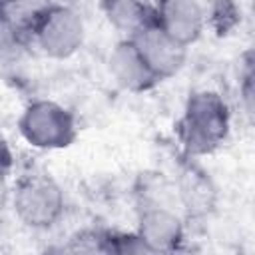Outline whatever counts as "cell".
I'll return each instance as SVG.
<instances>
[{"label":"cell","mask_w":255,"mask_h":255,"mask_svg":"<svg viewBox=\"0 0 255 255\" xmlns=\"http://www.w3.org/2000/svg\"><path fill=\"white\" fill-rule=\"evenodd\" d=\"M10 199V191H8V183H6V177H4V171L0 169V211L4 209V205L8 203Z\"/></svg>","instance_id":"13"},{"label":"cell","mask_w":255,"mask_h":255,"mask_svg":"<svg viewBox=\"0 0 255 255\" xmlns=\"http://www.w3.org/2000/svg\"><path fill=\"white\" fill-rule=\"evenodd\" d=\"M129 40L157 80L171 78L185 64L187 46L173 40L153 20L145 24L141 30H137L133 36H129Z\"/></svg>","instance_id":"5"},{"label":"cell","mask_w":255,"mask_h":255,"mask_svg":"<svg viewBox=\"0 0 255 255\" xmlns=\"http://www.w3.org/2000/svg\"><path fill=\"white\" fill-rule=\"evenodd\" d=\"M38 46L50 58H68L84 42V22L70 6L54 4L32 30Z\"/></svg>","instance_id":"4"},{"label":"cell","mask_w":255,"mask_h":255,"mask_svg":"<svg viewBox=\"0 0 255 255\" xmlns=\"http://www.w3.org/2000/svg\"><path fill=\"white\" fill-rule=\"evenodd\" d=\"M181 195L185 199V203L189 205V209H197L199 205H205L207 203V181L205 179H199L195 177V173H189L187 175V181L181 185Z\"/></svg>","instance_id":"11"},{"label":"cell","mask_w":255,"mask_h":255,"mask_svg":"<svg viewBox=\"0 0 255 255\" xmlns=\"http://www.w3.org/2000/svg\"><path fill=\"white\" fill-rule=\"evenodd\" d=\"M137 237L143 241L149 253L169 251L183 239V223L171 209L151 205L139 215Z\"/></svg>","instance_id":"7"},{"label":"cell","mask_w":255,"mask_h":255,"mask_svg":"<svg viewBox=\"0 0 255 255\" xmlns=\"http://www.w3.org/2000/svg\"><path fill=\"white\" fill-rule=\"evenodd\" d=\"M104 14L108 22L128 38L153 20L141 0H104Z\"/></svg>","instance_id":"9"},{"label":"cell","mask_w":255,"mask_h":255,"mask_svg":"<svg viewBox=\"0 0 255 255\" xmlns=\"http://www.w3.org/2000/svg\"><path fill=\"white\" fill-rule=\"evenodd\" d=\"M10 163H12V153H10V147H8L6 137H4L2 131H0V169L4 171Z\"/></svg>","instance_id":"12"},{"label":"cell","mask_w":255,"mask_h":255,"mask_svg":"<svg viewBox=\"0 0 255 255\" xmlns=\"http://www.w3.org/2000/svg\"><path fill=\"white\" fill-rule=\"evenodd\" d=\"M153 22L183 46L193 44L205 26V12L197 0H157Z\"/></svg>","instance_id":"6"},{"label":"cell","mask_w":255,"mask_h":255,"mask_svg":"<svg viewBox=\"0 0 255 255\" xmlns=\"http://www.w3.org/2000/svg\"><path fill=\"white\" fill-rule=\"evenodd\" d=\"M52 6V0H0V18L16 32L34 30Z\"/></svg>","instance_id":"10"},{"label":"cell","mask_w":255,"mask_h":255,"mask_svg":"<svg viewBox=\"0 0 255 255\" xmlns=\"http://www.w3.org/2000/svg\"><path fill=\"white\" fill-rule=\"evenodd\" d=\"M22 137L38 149H58L72 143L76 124L72 114L56 102L36 100L20 118Z\"/></svg>","instance_id":"3"},{"label":"cell","mask_w":255,"mask_h":255,"mask_svg":"<svg viewBox=\"0 0 255 255\" xmlns=\"http://www.w3.org/2000/svg\"><path fill=\"white\" fill-rule=\"evenodd\" d=\"M16 217L34 229L52 227L64 213V195L58 183L46 175H28L12 193Z\"/></svg>","instance_id":"2"},{"label":"cell","mask_w":255,"mask_h":255,"mask_svg":"<svg viewBox=\"0 0 255 255\" xmlns=\"http://www.w3.org/2000/svg\"><path fill=\"white\" fill-rule=\"evenodd\" d=\"M108 68H110V74L114 76V80L129 92L149 90L157 82V78L149 72V68L141 60V56L137 54V50L129 38H126L114 46V50L110 52V58H108Z\"/></svg>","instance_id":"8"},{"label":"cell","mask_w":255,"mask_h":255,"mask_svg":"<svg viewBox=\"0 0 255 255\" xmlns=\"http://www.w3.org/2000/svg\"><path fill=\"white\" fill-rule=\"evenodd\" d=\"M229 131V110L215 92H195L185 104L179 122V137L189 155L213 151Z\"/></svg>","instance_id":"1"}]
</instances>
